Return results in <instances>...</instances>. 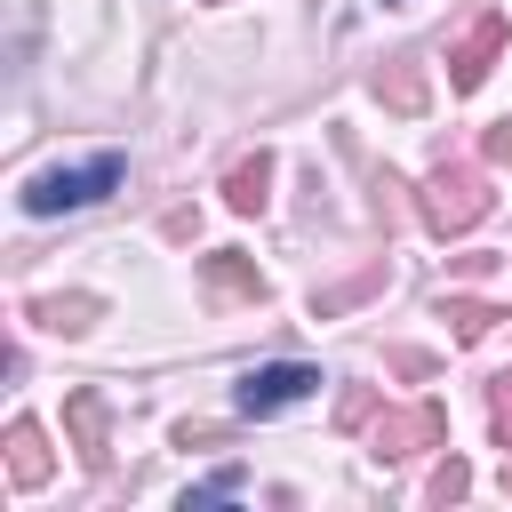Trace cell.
I'll return each instance as SVG.
<instances>
[{
    "label": "cell",
    "instance_id": "cell-10",
    "mask_svg": "<svg viewBox=\"0 0 512 512\" xmlns=\"http://www.w3.org/2000/svg\"><path fill=\"white\" fill-rule=\"evenodd\" d=\"M448 320H456V336H480V328H488V320H496V312H488V304H456V312H448Z\"/></svg>",
    "mask_w": 512,
    "mask_h": 512
},
{
    "label": "cell",
    "instance_id": "cell-5",
    "mask_svg": "<svg viewBox=\"0 0 512 512\" xmlns=\"http://www.w3.org/2000/svg\"><path fill=\"white\" fill-rule=\"evenodd\" d=\"M432 424H440L432 408H416V416H392V424L376 432V456H408V448H424V440H432Z\"/></svg>",
    "mask_w": 512,
    "mask_h": 512
},
{
    "label": "cell",
    "instance_id": "cell-8",
    "mask_svg": "<svg viewBox=\"0 0 512 512\" xmlns=\"http://www.w3.org/2000/svg\"><path fill=\"white\" fill-rule=\"evenodd\" d=\"M208 280H216L224 296H264V280H256L248 264H232V256H216V264H208Z\"/></svg>",
    "mask_w": 512,
    "mask_h": 512
},
{
    "label": "cell",
    "instance_id": "cell-9",
    "mask_svg": "<svg viewBox=\"0 0 512 512\" xmlns=\"http://www.w3.org/2000/svg\"><path fill=\"white\" fill-rule=\"evenodd\" d=\"M240 488H248V472H240V464H224V472H208V480H200L184 504H216V496H240Z\"/></svg>",
    "mask_w": 512,
    "mask_h": 512
},
{
    "label": "cell",
    "instance_id": "cell-6",
    "mask_svg": "<svg viewBox=\"0 0 512 512\" xmlns=\"http://www.w3.org/2000/svg\"><path fill=\"white\" fill-rule=\"evenodd\" d=\"M264 176H272V160H264V152H256V160H240V168H232V184H224V200H232L240 216H248V208H264Z\"/></svg>",
    "mask_w": 512,
    "mask_h": 512
},
{
    "label": "cell",
    "instance_id": "cell-3",
    "mask_svg": "<svg viewBox=\"0 0 512 512\" xmlns=\"http://www.w3.org/2000/svg\"><path fill=\"white\" fill-rule=\"evenodd\" d=\"M496 48H504V16H480V24L464 32V48H448V88L472 96V88L488 80V56H496Z\"/></svg>",
    "mask_w": 512,
    "mask_h": 512
},
{
    "label": "cell",
    "instance_id": "cell-2",
    "mask_svg": "<svg viewBox=\"0 0 512 512\" xmlns=\"http://www.w3.org/2000/svg\"><path fill=\"white\" fill-rule=\"evenodd\" d=\"M320 392V368L312 360H264V368H248L240 376V416H280V408H296V400H312Z\"/></svg>",
    "mask_w": 512,
    "mask_h": 512
},
{
    "label": "cell",
    "instance_id": "cell-12",
    "mask_svg": "<svg viewBox=\"0 0 512 512\" xmlns=\"http://www.w3.org/2000/svg\"><path fill=\"white\" fill-rule=\"evenodd\" d=\"M496 432H504V440H512V376H504V384H496Z\"/></svg>",
    "mask_w": 512,
    "mask_h": 512
},
{
    "label": "cell",
    "instance_id": "cell-11",
    "mask_svg": "<svg viewBox=\"0 0 512 512\" xmlns=\"http://www.w3.org/2000/svg\"><path fill=\"white\" fill-rule=\"evenodd\" d=\"M488 160H496V168H512V120H496V128H488Z\"/></svg>",
    "mask_w": 512,
    "mask_h": 512
},
{
    "label": "cell",
    "instance_id": "cell-14",
    "mask_svg": "<svg viewBox=\"0 0 512 512\" xmlns=\"http://www.w3.org/2000/svg\"><path fill=\"white\" fill-rule=\"evenodd\" d=\"M384 8H400V0H384Z\"/></svg>",
    "mask_w": 512,
    "mask_h": 512
},
{
    "label": "cell",
    "instance_id": "cell-4",
    "mask_svg": "<svg viewBox=\"0 0 512 512\" xmlns=\"http://www.w3.org/2000/svg\"><path fill=\"white\" fill-rule=\"evenodd\" d=\"M480 208H488L480 176H464V168H440V176H432V224H440V232H464Z\"/></svg>",
    "mask_w": 512,
    "mask_h": 512
},
{
    "label": "cell",
    "instance_id": "cell-1",
    "mask_svg": "<svg viewBox=\"0 0 512 512\" xmlns=\"http://www.w3.org/2000/svg\"><path fill=\"white\" fill-rule=\"evenodd\" d=\"M128 184V160L120 152H96V160H72V168H40V176H24V216H72V208H96V200H112Z\"/></svg>",
    "mask_w": 512,
    "mask_h": 512
},
{
    "label": "cell",
    "instance_id": "cell-7",
    "mask_svg": "<svg viewBox=\"0 0 512 512\" xmlns=\"http://www.w3.org/2000/svg\"><path fill=\"white\" fill-rule=\"evenodd\" d=\"M8 448H16V480H24V488H40V480H48V456H40V432H32V424H16V432H8Z\"/></svg>",
    "mask_w": 512,
    "mask_h": 512
},
{
    "label": "cell",
    "instance_id": "cell-13",
    "mask_svg": "<svg viewBox=\"0 0 512 512\" xmlns=\"http://www.w3.org/2000/svg\"><path fill=\"white\" fill-rule=\"evenodd\" d=\"M504 488H512V472H504Z\"/></svg>",
    "mask_w": 512,
    "mask_h": 512
}]
</instances>
